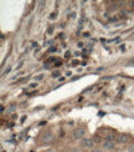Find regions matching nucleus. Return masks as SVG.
<instances>
[{
  "label": "nucleus",
  "instance_id": "f257e3e1",
  "mask_svg": "<svg viewBox=\"0 0 134 152\" xmlns=\"http://www.w3.org/2000/svg\"><path fill=\"white\" fill-rule=\"evenodd\" d=\"M72 137L75 140H83L86 137V129L85 127H76L72 132Z\"/></svg>",
  "mask_w": 134,
  "mask_h": 152
},
{
  "label": "nucleus",
  "instance_id": "f03ea898",
  "mask_svg": "<svg viewBox=\"0 0 134 152\" xmlns=\"http://www.w3.org/2000/svg\"><path fill=\"white\" fill-rule=\"evenodd\" d=\"M93 146H94V141L92 138L85 137L83 140H81V147L82 148H93Z\"/></svg>",
  "mask_w": 134,
  "mask_h": 152
},
{
  "label": "nucleus",
  "instance_id": "7ed1b4c3",
  "mask_svg": "<svg viewBox=\"0 0 134 152\" xmlns=\"http://www.w3.org/2000/svg\"><path fill=\"white\" fill-rule=\"evenodd\" d=\"M116 146H117L116 141H107V140H104L103 143H102V148L106 150V151H112V150L116 148Z\"/></svg>",
  "mask_w": 134,
  "mask_h": 152
},
{
  "label": "nucleus",
  "instance_id": "20e7f679",
  "mask_svg": "<svg viewBox=\"0 0 134 152\" xmlns=\"http://www.w3.org/2000/svg\"><path fill=\"white\" fill-rule=\"evenodd\" d=\"M129 135H125V134H120L117 136V142L118 143H122V145H125L129 142Z\"/></svg>",
  "mask_w": 134,
  "mask_h": 152
},
{
  "label": "nucleus",
  "instance_id": "39448f33",
  "mask_svg": "<svg viewBox=\"0 0 134 152\" xmlns=\"http://www.w3.org/2000/svg\"><path fill=\"white\" fill-rule=\"evenodd\" d=\"M54 141V134L52 132H46L42 135V142L43 143H50Z\"/></svg>",
  "mask_w": 134,
  "mask_h": 152
},
{
  "label": "nucleus",
  "instance_id": "423d86ee",
  "mask_svg": "<svg viewBox=\"0 0 134 152\" xmlns=\"http://www.w3.org/2000/svg\"><path fill=\"white\" fill-rule=\"evenodd\" d=\"M127 152H134V143L128 145V147H127Z\"/></svg>",
  "mask_w": 134,
  "mask_h": 152
},
{
  "label": "nucleus",
  "instance_id": "0eeeda50",
  "mask_svg": "<svg viewBox=\"0 0 134 152\" xmlns=\"http://www.w3.org/2000/svg\"><path fill=\"white\" fill-rule=\"evenodd\" d=\"M45 77V75L43 74H40V75H37V76H35V81L37 82V81H40V80H42Z\"/></svg>",
  "mask_w": 134,
  "mask_h": 152
},
{
  "label": "nucleus",
  "instance_id": "6e6552de",
  "mask_svg": "<svg viewBox=\"0 0 134 152\" xmlns=\"http://www.w3.org/2000/svg\"><path fill=\"white\" fill-rule=\"evenodd\" d=\"M29 87L30 88H35V87H37V82L35 81V82H31V84L29 85Z\"/></svg>",
  "mask_w": 134,
  "mask_h": 152
},
{
  "label": "nucleus",
  "instance_id": "1a4fd4ad",
  "mask_svg": "<svg viewBox=\"0 0 134 152\" xmlns=\"http://www.w3.org/2000/svg\"><path fill=\"white\" fill-rule=\"evenodd\" d=\"M54 51H57V48L56 46H51L49 49V53H54Z\"/></svg>",
  "mask_w": 134,
  "mask_h": 152
},
{
  "label": "nucleus",
  "instance_id": "9d476101",
  "mask_svg": "<svg viewBox=\"0 0 134 152\" xmlns=\"http://www.w3.org/2000/svg\"><path fill=\"white\" fill-rule=\"evenodd\" d=\"M59 76H60V72H59V71H55V72H52V77H54V79L59 77Z\"/></svg>",
  "mask_w": 134,
  "mask_h": 152
},
{
  "label": "nucleus",
  "instance_id": "9b49d317",
  "mask_svg": "<svg viewBox=\"0 0 134 152\" xmlns=\"http://www.w3.org/2000/svg\"><path fill=\"white\" fill-rule=\"evenodd\" d=\"M61 65H62V62H61L60 60H57V62H55V66H56V67H60Z\"/></svg>",
  "mask_w": 134,
  "mask_h": 152
},
{
  "label": "nucleus",
  "instance_id": "f8f14e48",
  "mask_svg": "<svg viewBox=\"0 0 134 152\" xmlns=\"http://www.w3.org/2000/svg\"><path fill=\"white\" fill-rule=\"evenodd\" d=\"M91 152H104L103 150H101V148H94V150H92Z\"/></svg>",
  "mask_w": 134,
  "mask_h": 152
},
{
  "label": "nucleus",
  "instance_id": "ddd939ff",
  "mask_svg": "<svg viewBox=\"0 0 134 152\" xmlns=\"http://www.w3.org/2000/svg\"><path fill=\"white\" fill-rule=\"evenodd\" d=\"M78 64H80V62H78L77 60H75V61H72V64H71V65H72V66H77Z\"/></svg>",
  "mask_w": 134,
  "mask_h": 152
},
{
  "label": "nucleus",
  "instance_id": "4468645a",
  "mask_svg": "<svg viewBox=\"0 0 134 152\" xmlns=\"http://www.w3.org/2000/svg\"><path fill=\"white\" fill-rule=\"evenodd\" d=\"M45 152H56V150H54V148H49V150H46Z\"/></svg>",
  "mask_w": 134,
  "mask_h": 152
},
{
  "label": "nucleus",
  "instance_id": "2eb2a0df",
  "mask_svg": "<svg viewBox=\"0 0 134 152\" xmlns=\"http://www.w3.org/2000/svg\"><path fill=\"white\" fill-rule=\"evenodd\" d=\"M70 56H71V54H70V53L67 51V53L65 54V58H66V59H68V58H70Z\"/></svg>",
  "mask_w": 134,
  "mask_h": 152
},
{
  "label": "nucleus",
  "instance_id": "dca6fc26",
  "mask_svg": "<svg viewBox=\"0 0 134 152\" xmlns=\"http://www.w3.org/2000/svg\"><path fill=\"white\" fill-rule=\"evenodd\" d=\"M77 46H78V48H83V42H81V41H80V42L77 44Z\"/></svg>",
  "mask_w": 134,
  "mask_h": 152
},
{
  "label": "nucleus",
  "instance_id": "f3484780",
  "mask_svg": "<svg viewBox=\"0 0 134 152\" xmlns=\"http://www.w3.org/2000/svg\"><path fill=\"white\" fill-rule=\"evenodd\" d=\"M72 75V72L71 71H67V74H66V76H68V77H70V76H71Z\"/></svg>",
  "mask_w": 134,
  "mask_h": 152
},
{
  "label": "nucleus",
  "instance_id": "a211bd4d",
  "mask_svg": "<svg viewBox=\"0 0 134 152\" xmlns=\"http://www.w3.org/2000/svg\"><path fill=\"white\" fill-rule=\"evenodd\" d=\"M37 45V42H33V44H31V48H35Z\"/></svg>",
  "mask_w": 134,
  "mask_h": 152
},
{
  "label": "nucleus",
  "instance_id": "6ab92c4d",
  "mask_svg": "<svg viewBox=\"0 0 134 152\" xmlns=\"http://www.w3.org/2000/svg\"><path fill=\"white\" fill-rule=\"evenodd\" d=\"M55 15H56L55 12H52V14H51V16H50V18H51V19H55Z\"/></svg>",
  "mask_w": 134,
  "mask_h": 152
},
{
  "label": "nucleus",
  "instance_id": "aec40b11",
  "mask_svg": "<svg viewBox=\"0 0 134 152\" xmlns=\"http://www.w3.org/2000/svg\"><path fill=\"white\" fill-rule=\"evenodd\" d=\"M21 66H22V62H20V64H19V65H17V66H16V69H20V67H21Z\"/></svg>",
  "mask_w": 134,
  "mask_h": 152
},
{
  "label": "nucleus",
  "instance_id": "412c9836",
  "mask_svg": "<svg viewBox=\"0 0 134 152\" xmlns=\"http://www.w3.org/2000/svg\"><path fill=\"white\" fill-rule=\"evenodd\" d=\"M15 118H17V115H16V113H14V115H12V120H15Z\"/></svg>",
  "mask_w": 134,
  "mask_h": 152
},
{
  "label": "nucleus",
  "instance_id": "4be33fe9",
  "mask_svg": "<svg viewBox=\"0 0 134 152\" xmlns=\"http://www.w3.org/2000/svg\"><path fill=\"white\" fill-rule=\"evenodd\" d=\"M68 152H72V151H68Z\"/></svg>",
  "mask_w": 134,
  "mask_h": 152
}]
</instances>
